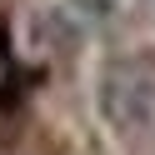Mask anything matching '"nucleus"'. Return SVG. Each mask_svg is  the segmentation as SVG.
<instances>
[{
  "instance_id": "nucleus-1",
  "label": "nucleus",
  "mask_w": 155,
  "mask_h": 155,
  "mask_svg": "<svg viewBox=\"0 0 155 155\" xmlns=\"http://www.w3.org/2000/svg\"><path fill=\"white\" fill-rule=\"evenodd\" d=\"M100 105L115 130H155V55L115 60L100 80Z\"/></svg>"
}]
</instances>
